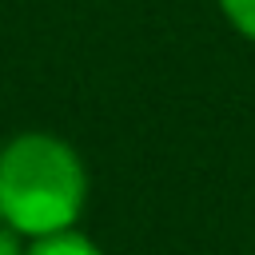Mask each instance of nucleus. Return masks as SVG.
Listing matches in <instances>:
<instances>
[{"label": "nucleus", "instance_id": "7ed1b4c3", "mask_svg": "<svg viewBox=\"0 0 255 255\" xmlns=\"http://www.w3.org/2000/svg\"><path fill=\"white\" fill-rule=\"evenodd\" d=\"M219 8H223V16L231 20L235 32L255 40V0H219Z\"/></svg>", "mask_w": 255, "mask_h": 255}, {"label": "nucleus", "instance_id": "20e7f679", "mask_svg": "<svg viewBox=\"0 0 255 255\" xmlns=\"http://www.w3.org/2000/svg\"><path fill=\"white\" fill-rule=\"evenodd\" d=\"M24 235H16L12 227H0V255H24Z\"/></svg>", "mask_w": 255, "mask_h": 255}, {"label": "nucleus", "instance_id": "f03ea898", "mask_svg": "<svg viewBox=\"0 0 255 255\" xmlns=\"http://www.w3.org/2000/svg\"><path fill=\"white\" fill-rule=\"evenodd\" d=\"M24 255H104L88 235H80L76 227H64V231H52V235H36Z\"/></svg>", "mask_w": 255, "mask_h": 255}, {"label": "nucleus", "instance_id": "f257e3e1", "mask_svg": "<svg viewBox=\"0 0 255 255\" xmlns=\"http://www.w3.org/2000/svg\"><path fill=\"white\" fill-rule=\"evenodd\" d=\"M88 171L76 147L48 131H24L0 147V223L24 239L76 227Z\"/></svg>", "mask_w": 255, "mask_h": 255}]
</instances>
